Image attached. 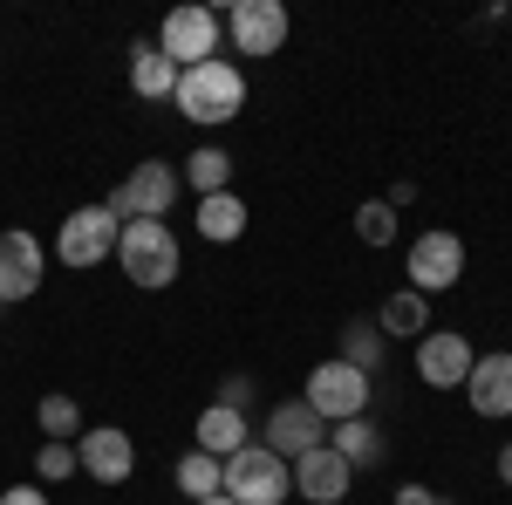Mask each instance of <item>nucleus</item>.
<instances>
[{"label": "nucleus", "mask_w": 512, "mask_h": 505, "mask_svg": "<svg viewBox=\"0 0 512 505\" xmlns=\"http://www.w3.org/2000/svg\"><path fill=\"white\" fill-rule=\"evenodd\" d=\"M178 117H192L198 130H219V123H233L239 110H246V76H239V62H226V55H212V62H198V69H185L178 76Z\"/></svg>", "instance_id": "f257e3e1"}, {"label": "nucleus", "mask_w": 512, "mask_h": 505, "mask_svg": "<svg viewBox=\"0 0 512 505\" xmlns=\"http://www.w3.org/2000/svg\"><path fill=\"white\" fill-rule=\"evenodd\" d=\"M117 267L130 273V287H144V294L171 287V280L185 273V246L171 233V219H130L117 233Z\"/></svg>", "instance_id": "f03ea898"}, {"label": "nucleus", "mask_w": 512, "mask_h": 505, "mask_svg": "<svg viewBox=\"0 0 512 505\" xmlns=\"http://www.w3.org/2000/svg\"><path fill=\"white\" fill-rule=\"evenodd\" d=\"M219 492L233 505H287L294 499V465L274 458V451L253 437L246 451H233V458L219 465Z\"/></svg>", "instance_id": "7ed1b4c3"}, {"label": "nucleus", "mask_w": 512, "mask_h": 505, "mask_svg": "<svg viewBox=\"0 0 512 505\" xmlns=\"http://www.w3.org/2000/svg\"><path fill=\"white\" fill-rule=\"evenodd\" d=\"M369 396H376V376L349 369L342 355L315 362V369H308V389H301V403H308V410H315L328 430L349 424V417H369Z\"/></svg>", "instance_id": "20e7f679"}, {"label": "nucleus", "mask_w": 512, "mask_h": 505, "mask_svg": "<svg viewBox=\"0 0 512 505\" xmlns=\"http://www.w3.org/2000/svg\"><path fill=\"white\" fill-rule=\"evenodd\" d=\"M178 164H164V157H144L130 178H123L117 192L103 198V212L117 219V226H130V219H171V205H178Z\"/></svg>", "instance_id": "39448f33"}, {"label": "nucleus", "mask_w": 512, "mask_h": 505, "mask_svg": "<svg viewBox=\"0 0 512 505\" xmlns=\"http://www.w3.org/2000/svg\"><path fill=\"white\" fill-rule=\"evenodd\" d=\"M403 273H410V294H451L458 280H465V239L431 226V233L410 239V253H403Z\"/></svg>", "instance_id": "423d86ee"}, {"label": "nucleus", "mask_w": 512, "mask_h": 505, "mask_svg": "<svg viewBox=\"0 0 512 505\" xmlns=\"http://www.w3.org/2000/svg\"><path fill=\"white\" fill-rule=\"evenodd\" d=\"M158 55L185 76V69H198V62H212L219 55V14L212 7H198V0H185V7H171L158 28Z\"/></svg>", "instance_id": "0eeeda50"}, {"label": "nucleus", "mask_w": 512, "mask_h": 505, "mask_svg": "<svg viewBox=\"0 0 512 505\" xmlns=\"http://www.w3.org/2000/svg\"><path fill=\"white\" fill-rule=\"evenodd\" d=\"M287 7L280 0H233L226 7V41H233V55H253V62H274L280 48H287Z\"/></svg>", "instance_id": "6e6552de"}, {"label": "nucleus", "mask_w": 512, "mask_h": 505, "mask_svg": "<svg viewBox=\"0 0 512 505\" xmlns=\"http://www.w3.org/2000/svg\"><path fill=\"white\" fill-rule=\"evenodd\" d=\"M117 219H110V212H103V198H96V205H76V212H69V219H62V233H55V260H62V267H103V260H110V253H117Z\"/></svg>", "instance_id": "1a4fd4ad"}, {"label": "nucleus", "mask_w": 512, "mask_h": 505, "mask_svg": "<svg viewBox=\"0 0 512 505\" xmlns=\"http://www.w3.org/2000/svg\"><path fill=\"white\" fill-rule=\"evenodd\" d=\"M76 465H82V478H96V485H123V478L137 471V437L117 430V424L82 430L76 437Z\"/></svg>", "instance_id": "9d476101"}, {"label": "nucleus", "mask_w": 512, "mask_h": 505, "mask_svg": "<svg viewBox=\"0 0 512 505\" xmlns=\"http://www.w3.org/2000/svg\"><path fill=\"white\" fill-rule=\"evenodd\" d=\"M260 444H267L274 458H287V465H294V458H308V451H321V444H328V424H321L315 410L294 396V403H274V417H267V430H260Z\"/></svg>", "instance_id": "9b49d317"}, {"label": "nucleus", "mask_w": 512, "mask_h": 505, "mask_svg": "<svg viewBox=\"0 0 512 505\" xmlns=\"http://www.w3.org/2000/svg\"><path fill=\"white\" fill-rule=\"evenodd\" d=\"M478 349L458 335V328H431L424 342H417V376L431 389H465V376H472Z\"/></svg>", "instance_id": "f8f14e48"}, {"label": "nucleus", "mask_w": 512, "mask_h": 505, "mask_svg": "<svg viewBox=\"0 0 512 505\" xmlns=\"http://www.w3.org/2000/svg\"><path fill=\"white\" fill-rule=\"evenodd\" d=\"M41 273H48V253L35 233H0V308L28 301L41 287Z\"/></svg>", "instance_id": "ddd939ff"}, {"label": "nucleus", "mask_w": 512, "mask_h": 505, "mask_svg": "<svg viewBox=\"0 0 512 505\" xmlns=\"http://www.w3.org/2000/svg\"><path fill=\"white\" fill-rule=\"evenodd\" d=\"M465 403H472V417H485V424L512 417V349L478 355L472 376H465Z\"/></svg>", "instance_id": "4468645a"}, {"label": "nucleus", "mask_w": 512, "mask_h": 505, "mask_svg": "<svg viewBox=\"0 0 512 505\" xmlns=\"http://www.w3.org/2000/svg\"><path fill=\"white\" fill-rule=\"evenodd\" d=\"M355 492V471L321 444V451H308V458H294V499L308 505H342Z\"/></svg>", "instance_id": "2eb2a0df"}, {"label": "nucleus", "mask_w": 512, "mask_h": 505, "mask_svg": "<svg viewBox=\"0 0 512 505\" xmlns=\"http://www.w3.org/2000/svg\"><path fill=\"white\" fill-rule=\"evenodd\" d=\"M253 444V424H246V410H226V403H205L192 424V451H205V458H233V451H246Z\"/></svg>", "instance_id": "dca6fc26"}, {"label": "nucleus", "mask_w": 512, "mask_h": 505, "mask_svg": "<svg viewBox=\"0 0 512 505\" xmlns=\"http://www.w3.org/2000/svg\"><path fill=\"white\" fill-rule=\"evenodd\" d=\"M328 451H335V458H342L349 471H369V465H383L390 437L369 424V417H349V424H335V430H328Z\"/></svg>", "instance_id": "f3484780"}, {"label": "nucleus", "mask_w": 512, "mask_h": 505, "mask_svg": "<svg viewBox=\"0 0 512 505\" xmlns=\"http://www.w3.org/2000/svg\"><path fill=\"white\" fill-rule=\"evenodd\" d=\"M376 328H383V342H424L431 335V301L424 294H410V287H396L383 314H376Z\"/></svg>", "instance_id": "a211bd4d"}, {"label": "nucleus", "mask_w": 512, "mask_h": 505, "mask_svg": "<svg viewBox=\"0 0 512 505\" xmlns=\"http://www.w3.org/2000/svg\"><path fill=\"white\" fill-rule=\"evenodd\" d=\"M130 89H137L144 103H171V96H178V69L158 55V41H137V48H130Z\"/></svg>", "instance_id": "6ab92c4d"}, {"label": "nucleus", "mask_w": 512, "mask_h": 505, "mask_svg": "<svg viewBox=\"0 0 512 505\" xmlns=\"http://www.w3.org/2000/svg\"><path fill=\"white\" fill-rule=\"evenodd\" d=\"M246 198L219 192V198H198V239H212V246H233L239 233H246Z\"/></svg>", "instance_id": "aec40b11"}, {"label": "nucleus", "mask_w": 512, "mask_h": 505, "mask_svg": "<svg viewBox=\"0 0 512 505\" xmlns=\"http://www.w3.org/2000/svg\"><path fill=\"white\" fill-rule=\"evenodd\" d=\"M178 178H185L198 198H219V192H233V157L219 151V144H198V151L185 157V171H178Z\"/></svg>", "instance_id": "412c9836"}, {"label": "nucleus", "mask_w": 512, "mask_h": 505, "mask_svg": "<svg viewBox=\"0 0 512 505\" xmlns=\"http://www.w3.org/2000/svg\"><path fill=\"white\" fill-rule=\"evenodd\" d=\"M35 424H41L48 444H76V437H82V403L55 389V396H41V403H35Z\"/></svg>", "instance_id": "4be33fe9"}, {"label": "nucleus", "mask_w": 512, "mask_h": 505, "mask_svg": "<svg viewBox=\"0 0 512 505\" xmlns=\"http://www.w3.org/2000/svg\"><path fill=\"white\" fill-rule=\"evenodd\" d=\"M342 362L362 369V376H376V369H383V328H376V321H349V328H342Z\"/></svg>", "instance_id": "5701e85b"}, {"label": "nucleus", "mask_w": 512, "mask_h": 505, "mask_svg": "<svg viewBox=\"0 0 512 505\" xmlns=\"http://www.w3.org/2000/svg\"><path fill=\"white\" fill-rule=\"evenodd\" d=\"M171 478H178V492L198 505V499H212V492H219V458H205V451H185Z\"/></svg>", "instance_id": "b1692460"}, {"label": "nucleus", "mask_w": 512, "mask_h": 505, "mask_svg": "<svg viewBox=\"0 0 512 505\" xmlns=\"http://www.w3.org/2000/svg\"><path fill=\"white\" fill-rule=\"evenodd\" d=\"M355 239H362V246H390V239H396L390 198H362V205H355Z\"/></svg>", "instance_id": "393cba45"}, {"label": "nucleus", "mask_w": 512, "mask_h": 505, "mask_svg": "<svg viewBox=\"0 0 512 505\" xmlns=\"http://www.w3.org/2000/svg\"><path fill=\"white\" fill-rule=\"evenodd\" d=\"M76 444H41L35 451V485H62V478H76Z\"/></svg>", "instance_id": "a878e982"}, {"label": "nucleus", "mask_w": 512, "mask_h": 505, "mask_svg": "<svg viewBox=\"0 0 512 505\" xmlns=\"http://www.w3.org/2000/svg\"><path fill=\"white\" fill-rule=\"evenodd\" d=\"M0 505H55V499H48V485L21 478V485H7V492H0Z\"/></svg>", "instance_id": "bb28decb"}, {"label": "nucleus", "mask_w": 512, "mask_h": 505, "mask_svg": "<svg viewBox=\"0 0 512 505\" xmlns=\"http://www.w3.org/2000/svg\"><path fill=\"white\" fill-rule=\"evenodd\" d=\"M219 403H226V410H246V403H253V376H226V383H219Z\"/></svg>", "instance_id": "cd10ccee"}, {"label": "nucleus", "mask_w": 512, "mask_h": 505, "mask_svg": "<svg viewBox=\"0 0 512 505\" xmlns=\"http://www.w3.org/2000/svg\"><path fill=\"white\" fill-rule=\"evenodd\" d=\"M396 505H451V499L431 492V485H396Z\"/></svg>", "instance_id": "c85d7f7f"}, {"label": "nucleus", "mask_w": 512, "mask_h": 505, "mask_svg": "<svg viewBox=\"0 0 512 505\" xmlns=\"http://www.w3.org/2000/svg\"><path fill=\"white\" fill-rule=\"evenodd\" d=\"M499 485H506V492H512V444H506V451H499Z\"/></svg>", "instance_id": "c756f323"}, {"label": "nucleus", "mask_w": 512, "mask_h": 505, "mask_svg": "<svg viewBox=\"0 0 512 505\" xmlns=\"http://www.w3.org/2000/svg\"><path fill=\"white\" fill-rule=\"evenodd\" d=\"M198 505H233V499H226V492H212V499H198Z\"/></svg>", "instance_id": "7c9ffc66"}]
</instances>
